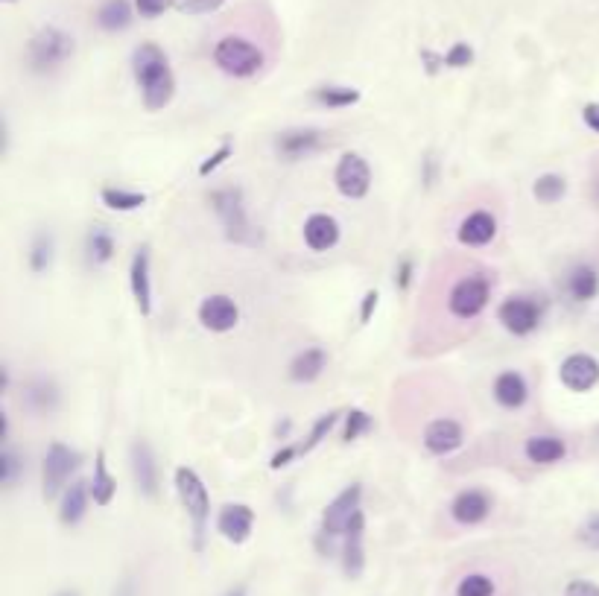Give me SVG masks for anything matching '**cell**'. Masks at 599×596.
<instances>
[{
    "instance_id": "ba28073f",
    "label": "cell",
    "mask_w": 599,
    "mask_h": 596,
    "mask_svg": "<svg viewBox=\"0 0 599 596\" xmlns=\"http://www.w3.org/2000/svg\"><path fill=\"white\" fill-rule=\"evenodd\" d=\"M488 298H491V284H488L486 275H465L450 290L448 310L456 319L471 322L486 310Z\"/></svg>"
},
{
    "instance_id": "c3c4849f",
    "label": "cell",
    "mask_w": 599,
    "mask_h": 596,
    "mask_svg": "<svg viewBox=\"0 0 599 596\" xmlns=\"http://www.w3.org/2000/svg\"><path fill=\"white\" fill-rule=\"evenodd\" d=\"M582 120H585V126H588L591 132H597L599 135V103H588V106L582 109Z\"/></svg>"
},
{
    "instance_id": "30bf717a",
    "label": "cell",
    "mask_w": 599,
    "mask_h": 596,
    "mask_svg": "<svg viewBox=\"0 0 599 596\" xmlns=\"http://www.w3.org/2000/svg\"><path fill=\"white\" fill-rule=\"evenodd\" d=\"M497 319H500V325H503L509 334L529 336L538 328V322H541V310H538V304H535L532 298L512 296L500 304Z\"/></svg>"
},
{
    "instance_id": "44dd1931",
    "label": "cell",
    "mask_w": 599,
    "mask_h": 596,
    "mask_svg": "<svg viewBox=\"0 0 599 596\" xmlns=\"http://www.w3.org/2000/svg\"><path fill=\"white\" fill-rule=\"evenodd\" d=\"M494 398L500 407L506 410H518L524 407L526 398H529V386H526L524 374L518 372H503L494 380Z\"/></svg>"
},
{
    "instance_id": "cb8c5ba5",
    "label": "cell",
    "mask_w": 599,
    "mask_h": 596,
    "mask_svg": "<svg viewBox=\"0 0 599 596\" xmlns=\"http://www.w3.org/2000/svg\"><path fill=\"white\" fill-rule=\"evenodd\" d=\"M328 369V354L322 348H304L299 357L290 363V380L296 383H310Z\"/></svg>"
},
{
    "instance_id": "1f68e13d",
    "label": "cell",
    "mask_w": 599,
    "mask_h": 596,
    "mask_svg": "<svg viewBox=\"0 0 599 596\" xmlns=\"http://www.w3.org/2000/svg\"><path fill=\"white\" fill-rule=\"evenodd\" d=\"M27 404H30V410L36 412H53L59 407V392H56V386L53 383H47V380H36L30 389H27Z\"/></svg>"
},
{
    "instance_id": "e0dca14e",
    "label": "cell",
    "mask_w": 599,
    "mask_h": 596,
    "mask_svg": "<svg viewBox=\"0 0 599 596\" xmlns=\"http://www.w3.org/2000/svg\"><path fill=\"white\" fill-rule=\"evenodd\" d=\"M129 284H132V296L135 304L141 310V316H150L152 313V281H150V249L141 246L132 258L129 266Z\"/></svg>"
},
{
    "instance_id": "7bdbcfd3",
    "label": "cell",
    "mask_w": 599,
    "mask_h": 596,
    "mask_svg": "<svg viewBox=\"0 0 599 596\" xmlns=\"http://www.w3.org/2000/svg\"><path fill=\"white\" fill-rule=\"evenodd\" d=\"M173 6V0H135V12L141 18H158Z\"/></svg>"
},
{
    "instance_id": "681fc988",
    "label": "cell",
    "mask_w": 599,
    "mask_h": 596,
    "mask_svg": "<svg viewBox=\"0 0 599 596\" xmlns=\"http://www.w3.org/2000/svg\"><path fill=\"white\" fill-rule=\"evenodd\" d=\"M114 596H135V585H132V579H123V582L117 585Z\"/></svg>"
},
{
    "instance_id": "9c48e42d",
    "label": "cell",
    "mask_w": 599,
    "mask_h": 596,
    "mask_svg": "<svg viewBox=\"0 0 599 596\" xmlns=\"http://www.w3.org/2000/svg\"><path fill=\"white\" fill-rule=\"evenodd\" d=\"M334 182H337V190L345 199H363L372 187V167L360 152H345L339 158Z\"/></svg>"
},
{
    "instance_id": "ffe728a7",
    "label": "cell",
    "mask_w": 599,
    "mask_h": 596,
    "mask_svg": "<svg viewBox=\"0 0 599 596\" xmlns=\"http://www.w3.org/2000/svg\"><path fill=\"white\" fill-rule=\"evenodd\" d=\"M497 234V220L488 211H474L459 225V243L462 246H486Z\"/></svg>"
},
{
    "instance_id": "db71d44e",
    "label": "cell",
    "mask_w": 599,
    "mask_h": 596,
    "mask_svg": "<svg viewBox=\"0 0 599 596\" xmlns=\"http://www.w3.org/2000/svg\"><path fill=\"white\" fill-rule=\"evenodd\" d=\"M3 3H15V0H3Z\"/></svg>"
},
{
    "instance_id": "7a4b0ae2",
    "label": "cell",
    "mask_w": 599,
    "mask_h": 596,
    "mask_svg": "<svg viewBox=\"0 0 599 596\" xmlns=\"http://www.w3.org/2000/svg\"><path fill=\"white\" fill-rule=\"evenodd\" d=\"M363 488L360 483L348 485L342 494H337L328 509L322 512V532L331 538H345L351 532H366V515H363Z\"/></svg>"
},
{
    "instance_id": "ee69618b",
    "label": "cell",
    "mask_w": 599,
    "mask_h": 596,
    "mask_svg": "<svg viewBox=\"0 0 599 596\" xmlns=\"http://www.w3.org/2000/svg\"><path fill=\"white\" fill-rule=\"evenodd\" d=\"M564 596H599V585L597 582H588V579H573L564 588Z\"/></svg>"
},
{
    "instance_id": "74e56055",
    "label": "cell",
    "mask_w": 599,
    "mask_h": 596,
    "mask_svg": "<svg viewBox=\"0 0 599 596\" xmlns=\"http://www.w3.org/2000/svg\"><path fill=\"white\" fill-rule=\"evenodd\" d=\"M18 474H21V459H18V453L12 447H6L0 453V480H3L6 488H12L15 480H18Z\"/></svg>"
},
{
    "instance_id": "277c9868",
    "label": "cell",
    "mask_w": 599,
    "mask_h": 596,
    "mask_svg": "<svg viewBox=\"0 0 599 596\" xmlns=\"http://www.w3.org/2000/svg\"><path fill=\"white\" fill-rule=\"evenodd\" d=\"M74 50L76 44L71 33H65L59 27H44L30 38L27 59L36 74H47V71H56L59 65H65L74 56Z\"/></svg>"
},
{
    "instance_id": "d590c367",
    "label": "cell",
    "mask_w": 599,
    "mask_h": 596,
    "mask_svg": "<svg viewBox=\"0 0 599 596\" xmlns=\"http://www.w3.org/2000/svg\"><path fill=\"white\" fill-rule=\"evenodd\" d=\"M372 430V415L363 410H351L345 415V430H342V442H357L363 433Z\"/></svg>"
},
{
    "instance_id": "8992f818",
    "label": "cell",
    "mask_w": 599,
    "mask_h": 596,
    "mask_svg": "<svg viewBox=\"0 0 599 596\" xmlns=\"http://www.w3.org/2000/svg\"><path fill=\"white\" fill-rule=\"evenodd\" d=\"M82 456L71 450L62 442H53L44 453V465H41V494L44 500H56L65 488H68V480L79 468Z\"/></svg>"
},
{
    "instance_id": "5b68a950",
    "label": "cell",
    "mask_w": 599,
    "mask_h": 596,
    "mask_svg": "<svg viewBox=\"0 0 599 596\" xmlns=\"http://www.w3.org/2000/svg\"><path fill=\"white\" fill-rule=\"evenodd\" d=\"M214 62L228 76L246 79L263 68V50L243 36H223L214 44Z\"/></svg>"
},
{
    "instance_id": "4dcf8cb0",
    "label": "cell",
    "mask_w": 599,
    "mask_h": 596,
    "mask_svg": "<svg viewBox=\"0 0 599 596\" xmlns=\"http://www.w3.org/2000/svg\"><path fill=\"white\" fill-rule=\"evenodd\" d=\"M103 202L112 211H138L147 205V196L138 190H123V187H103Z\"/></svg>"
},
{
    "instance_id": "b9f144b4",
    "label": "cell",
    "mask_w": 599,
    "mask_h": 596,
    "mask_svg": "<svg viewBox=\"0 0 599 596\" xmlns=\"http://www.w3.org/2000/svg\"><path fill=\"white\" fill-rule=\"evenodd\" d=\"M579 541H582L588 550H599V512L588 515L585 523L579 526Z\"/></svg>"
},
{
    "instance_id": "d4e9b609",
    "label": "cell",
    "mask_w": 599,
    "mask_h": 596,
    "mask_svg": "<svg viewBox=\"0 0 599 596\" xmlns=\"http://www.w3.org/2000/svg\"><path fill=\"white\" fill-rule=\"evenodd\" d=\"M524 453L526 459L535 462V465H553V462L564 459L567 447H564L562 439H556V436H532V439H526Z\"/></svg>"
},
{
    "instance_id": "2e32d148",
    "label": "cell",
    "mask_w": 599,
    "mask_h": 596,
    "mask_svg": "<svg viewBox=\"0 0 599 596\" xmlns=\"http://www.w3.org/2000/svg\"><path fill=\"white\" fill-rule=\"evenodd\" d=\"M462 442H465L462 424L453 418H436L424 430V447L436 456H448L456 447H462Z\"/></svg>"
},
{
    "instance_id": "e575fe53",
    "label": "cell",
    "mask_w": 599,
    "mask_h": 596,
    "mask_svg": "<svg viewBox=\"0 0 599 596\" xmlns=\"http://www.w3.org/2000/svg\"><path fill=\"white\" fill-rule=\"evenodd\" d=\"M456 596H494V582L486 573H468L459 579Z\"/></svg>"
},
{
    "instance_id": "7402d4cb",
    "label": "cell",
    "mask_w": 599,
    "mask_h": 596,
    "mask_svg": "<svg viewBox=\"0 0 599 596\" xmlns=\"http://www.w3.org/2000/svg\"><path fill=\"white\" fill-rule=\"evenodd\" d=\"M88 497H91V485L88 483L76 480L74 485H68L65 494H62L59 521L65 523V526H76V523H82L85 512H88Z\"/></svg>"
},
{
    "instance_id": "4fadbf2b",
    "label": "cell",
    "mask_w": 599,
    "mask_h": 596,
    "mask_svg": "<svg viewBox=\"0 0 599 596\" xmlns=\"http://www.w3.org/2000/svg\"><path fill=\"white\" fill-rule=\"evenodd\" d=\"M559 380L570 392H591L599 383V360L591 354H570L559 369Z\"/></svg>"
},
{
    "instance_id": "816d5d0a",
    "label": "cell",
    "mask_w": 599,
    "mask_h": 596,
    "mask_svg": "<svg viewBox=\"0 0 599 596\" xmlns=\"http://www.w3.org/2000/svg\"><path fill=\"white\" fill-rule=\"evenodd\" d=\"M59 596H79V594H74V591H62V594Z\"/></svg>"
},
{
    "instance_id": "9a60e30c",
    "label": "cell",
    "mask_w": 599,
    "mask_h": 596,
    "mask_svg": "<svg viewBox=\"0 0 599 596\" xmlns=\"http://www.w3.org/2000/svg\"><path fill=\"white\" fill-rule=\"evenodd\" d=\"M450 515L453 521L462 523V526H477L491 515V497L480 488H468V491H459L450 503Z\"/></svg>"
},
{
    "instance_id": "836d02e7",
    "label": "cell",
    "mask_w": 599,
    "mask_h": 596,
    "mask_svg": "<svg viewBox=\"0 0 599 596\" xmlns=\"http://www.w3.org/2000/svg\"><path fill=\"white\" fill-rule=\"evenodd\" d=\"M53 237L50 234H36V240H33V246H30V269L41 275V272H47L50 266H53Z\"/></svg>"
},
{
    "instance_id": "6da1fadb",
    "label": "cell",
    "mask_w": 599,
    "mask_h": 596,
    "mask_svg": "<svg viewBox=\"0 0 599 596\" xmlns=\"http://www.w3.org/2000/svg\"><path fill=\"white\" fill-rule=\"evenodd\" d=\"M132 71H135V82L141 85L144 106L150 112H161L164 106H170V100L176 94V76H173L167 53L158 44L144 41L141 47H135Z\"/></svg>"
},
{
    "instance_id": "3957f363",
    "label": "cell",
    "mask_w": 599,
    "mask_h": 596,
    "mask_svg": "<svg viewBox=\"0 0 599 596\" xmlns=\"http://www.w3.org/2000/svg\"><path fill=\"white\" fill-rule=\"evenodd\" d=\"M176 491H179V500H182L190 523H193V547L202 550V547H205L208 518H211V497H208V488H205L202 477H199L193 468H179V471H176Z\"/></svg>"
},
{
    "instance_id": "f6af8a7d",
    "label": "cell",
    "mask_w": 599,
    "mask_h": 596,
    "mask_svg": "<svg viewBox=\"0 0 599 596\" xmlns=\"http://www.w3.org/2000/svg\"><path fill=\"white\" fill-rule=\"evenodd\" d=\"M296 456H301L299 445H287V447H281V450L272 456V462H269V465H272V471H278V468H287V465H290Z\"/></svg>"
},
{
    "instance_id": "7c38bea8",
    "label": "cell",
    "mask_w": 599,
    "mask_h": 596,
    "mask_svg": "<svg viewBox=\"0 0 599 596\" xmlns=\"http://www.w3.org/2000/svg\"><path fill=\"white\" fill-rule=\"evenodd\" d=\"M129 459H132V477H135V485L144 497L155 500L158 491H161V477H158V462H155V453L147 442H132V450H129Z\"/></svg>"
},
{
    "instance_id": "5bb4252c",
    "label": "cell",
    "mask_w": 599,
    "mask_h": 596,
    "mask_svg": "<svg viewBox=\"0 0 599 596\" xmlns=\"http://www.w3.org/2000/svg\"><path fill=\"white\" fill-rule=\"evenodd\" d=\"M217 529L225 541L231 544H246L252 529H255V512L246 506V503H228L220 509V518H217Z\"/></svg>"
},
{
    "instance_id": "d6986e66",
    "label": "cell",
    "mask_w": 599,
    "mask_h": 596,
    "mask_svg": "<svg viewBox=\"0 0 599 596\" xmlns=\"http://www.w3.org/2000/svg\"><path fill=\"white\" fill-rule=\"evenodd\" d=\"M304 243L313 252H328L339 243V223L328 214H313L304 223Z\"/></svg>"
},
{
    "instance_id": "603a6c76",
    "label": "cell",
    "mask_w": 599,
    "mask_h": 596,
    "mask_svg": "<svg viewBox=\"0 0 599 596\" xmlns=\"http://www.w3.org/2000/svg\"><path fill=\"white\" fill-rule=\"evenodd\" d=\"M117 494V480L109 471V462H106V450L100 447L97 456H94V480H91V500L97 506H109Z\"/></svg>"
},
{
    "instance_id": "ab89813d",
    "label": "cell",
    "mask_w": 599,
    "mask_h": 596,
    "mask_svg": "<svg viewBox=\"0 0 599 596\" xmlns=\"http://www.w3.org/2000/svg\"><path fill=\"white\" fill-rule=\"evenodd\" d=\"M225 0H173V6L185 15H208V12H217Z\"/></svg>"
},
{
    "instance_id": "f907efd6",
    "label": "cell",
    "mask_w": 599,
    "mask_h": 596,
    "mask_svg": "<svg viewBox=\"0 0 599 596\" xmlns=\"http://www.w3.org/2000/svg\"><path fill=\"white\" fill-rule=\"evenodd\" d=\"M228 596H246V588H234Z\"/></svg>"
},
{
    "instance_id": "ac0fdd59",
    "label": "cell",
    "mask_w": 599,
    "mask_h": 596,
    "mask_svg": "<svg viewBox=\"0 0 599 596\" xmlns=\"http://www.w3.org/2000/svg\"><path fill=\"white\" fill-rule=\"evenodd\" d=\"M322 144H325V138H322V132H316V129H290V132H281V135H278L275 149H278L281 158L299 161L304 155L316 152Z\"/></svg>"
},
{
    "instance_id": "f1b7e54d",
    "label": "cell",
    "mask_w": 599,
    "mask_h": 596,
    "mask_svg": "<svg viewBox=\"0 0 599 596\" xmlns=\"http://www.w3.org/2000/svg\"><path fill=\"white\" fill-rule=\"evenodd\" d=\"M313 100L319 106H328V109H351L360 103V91L357 88H345V85H322L313 91Z\"/></svg>"
},
{
    "instance_id": "52a82bcc",
    "label": "cell",
    "mask_w": 599,
    "mask_h": 596,
    "mask_svg": "<svg viewBox=\"0 0 599 596\" xmlns=\"http://www.w3.org/2000/svg\"><path fill=\"white\" fill-rule=\"evenodd\" d=\"M211 205L217 211V217L223 220L225 234L234 243H255V231L246 217V205H243V193L237 187H223L211 193Z\"/></svg>"
},
{
    "instance_id": "83f0119b",
    "label": "cell",
    "mask_w": 599,
    "mask_h": 596,
    "mask_svg": "<svg viewBox=\"0 0 599 596\" xmlns=\"http://www.w3.org/2000/svg\"><path fill=\"white\" fill-rule=\"evenodd\" d=\"M342 567L348 579H360L366 570V550H363V532H351L342 538Z\"/></svg>"
},
{
    "instance_id": "8d00e7d4",
    "label": "cell",
    "mask_w": 599,
    "mask_h": 596,
    "mask_svg": "<svg viewBox=\"0 0 599 596\" xmlns=\"http://www.w3.org/2000/svg\"><path fill=\"white\" fill-rule=\"evenodd\" d=\"M339 412H328V415H319V421L313 424V430H310V436H307V442H301L299 453H310L313 447L319 445L331 430H334V424H337Z\"/></svg>"
},
{
    "instance_id": "4316f807",
    "label": "cell",
    "mask_w": 599,
    "mask_h": 596,
    "mask_svg": "<svg viewBox=\"0 0 599 596\" xmlns=\"http://www.w3.org/2000/svg\"><path fill=\"white\" fill-rule=\"evenodd\" d=\"M567 293L573 301H591L599 293V272L594 266H576L570 275H567Z\"/></svg>"
},
{
    "instance_id": "f546056e",
    "label": "cell",
    "mask_w": 599,
    "mask_h": 596,
    "mask_svg": "<svg viewBox=\"0 0 599 596\" xmlns=\"http://www.w3.org/2000/svg\"><path fill=\"white\" fill-rule=\"evenodd\" d=\"M114 237L109 228H103V225H97V228H91V234H88V246H85V252H88V261L94 263V266H103V263H109L114 258Z\"/></svg>"
},
{
    "instance_id": "f35d334b",
    "label": "cell",
    "mask_w": 599,
    "mask_h": 596,
    "mask_svg": "<svg viewBox=\"0 0 599 596\" xmlns=\"http://www.w3.org/2000/svg\"><path fill=\"white\" fill-rule=\"evenodd\" d=\"M468 65H474V47L465 41H456L445 53V68H468Z\"/></svg>"
},
{
    "instance_id": "bcb514c9",
    "label": "cell",
    "mask_w": 599,
    "mask_h": 596,
    "mask_svg": "<svg viewBox=\"0 0 599 596\" xmlns=\"http://www.w3.org/2000/svg\"><path fill=\"white\" fill-rule=\"evenodd\" d=\"M412 272H415V266H412L410 258H404V261H401V266H398V275H395V284H398V290H410Z\"/></svg>"
},
{
    "instance_id": "60d3db41",
    "label": "cell",
    "mask_w": 599,
    "mask_h": 596,
    "mask_svg": "<svg viewBox=\"0 0 599 596\" xmlns=\"http://www.w3.org/2000/svg\"><path fill=\"white\" fill-rule=\"evenodd\" d=\"M231 155H234V144H231V141H225L223 147L217 149V152H214L211 158H205V161L199 164V176H211V173H214L217 167H223V164L228 161V158H231Z\"/></svg>"
},
{
    "instance_id": "484cf974",
    "label": "cell",
    "mask_w": 599,
    "mask_h": 596,
    "mask_svg": "<svg viewBox=\"0 0 599 596\" xmlns=\"http://www.w3.org/2000/svg\"><path fill=\"white\" fill-rule=\"evenodd\" d=\"M135 12H132V3L129 0H106L100 9H97V24L106 30V33H120L132 24Z\"/></svg>"
},
{
    "instance_id": "8fae6325",
    "label": "cell",
    "mask_w": 599,
    "mask_h": 596,
    "mask_svg": "<svg viewBox=\"0 0 599 596\" xmlns=\"http://www.w3.org/2000/svg\"><path fill=\"white\" fill-rule=\"evenodd\" d=\"M199 322H202V328H208L214 334H228L240 322V307L234 298L208 296L199 304Z\"/></svg>"
},
{
    "instance_id": "d6a6232c",
    "label": "cell",
    "mask_w": 599,
    "mask_h": 596,
    "mask_svg": "<svg viewBox=\"0 0 599 596\" xmlns=\"http://www.w3.org/2000/svg\"><path fill=\"white\" fill-rule=\"evenodd\" d=\"M532 193H535L538 202L553 205V202H559L564 193H567V182H564V176H559V173H544V176L535 179Z\"/></svg>"
},
{
    "instance_id": "f5cc1de1",
    "label": "cell",
    "mask_w": 599,
    "mask_h": 596,
    "mask_svg": "<svg viewBox=\"0 0 599 596\" xmlns=\"http://www.w3.org/2000/svg\"><path fill=\"white\" fill-rule=\"evenodd\" d=\"M594 190H597V199H599V179H597V187H594Z\"/></svg>"
},
{
    "instance_id": "7dc6e473",
    "label": "cell",
    "mask_w": 599,
    "mask_h": 596,
    "mask_svg": "<svg viewBox=\"0 0 599 596\" xmlns=\"http://www.w3.org/2000/svg\"><path fill=\"white\" fill-rule=\"evenodd\" d=\"M377 298H380L377 296V290H369V293L363 296V307H360V322H363V325L372 319V313L377 310Z\"/></svg>"
}]
</instances>
